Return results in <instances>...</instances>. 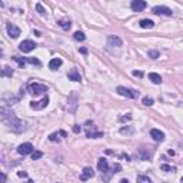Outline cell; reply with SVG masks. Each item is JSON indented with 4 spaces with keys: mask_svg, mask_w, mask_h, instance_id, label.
<instances>
[{
    "mask_svg": "<svg viewBox=\"0 0 183 183\" xmlns=\"http://www.w3.org/2000/svg\"><path fill=\"white\" fill-rule=\"evenodd\" d=\"M67 77H69V80L72 82H80L82 80V77H80V73L77 72V69H72L67 73Z\"/></svg>",
    "mask_w": 183,
    "mask_h": 183,
    "instance_id": "obj_15",
    "label": "cell"
},
{
    "mask_svg": "<svg viewBox=\"0 0 183 183\" xmlns=\"http://www.w3.org/2000/svg\"><path fill=\"white\" fill-rule=\"evenodd\" d=\"M153 99H152V97H149V96H146V97H143V104H145V106H152V104H153Z\"/></svg>",
    "mask_w": 183,
    "mask_h": 183,
    "instance_id": "obj_31",
    "label": "cell"
},
{
    "mask_svg": "<svg viewBox=\"0 0 183 183\" xmlns=\"http://www.w3.org/2000/svg\"><path fill=\"white\" fill-rule=\"evenodd\" d=\"M49 104V97H43L42 100H39V102H32L30 103V108L34 109V110H42V109H44L46 106Z\"/></svg>",
    "mask_w": 183,
    "mask_h": 183,
    "instance_id": "obj_5",
    "label": "cell"
},
{
    "mask_svg": "<svg viewBox=\"0 0 183 183\" xmlns=\"http://www.w3.org/2000/svg\"><path fill=\"white\" fill-rule=\"evenodd\" d=\"M36 10H37L39 14H42V16H44L46 14V10H44V7L40 3H36Z\"/></svg>",
    "mask_w": 183,
    "mask_h": 183,
    "instance_id": "obj_28",
    "label": "cell"
},
{
    "mask_svg": "<svg viewBox=\"0 0 183 183\" xmlns=\"http://www.w3.org/2000/svg\"><path fill=\"white\" fill-rule=\"evenodd\" d=\"M140 27H143V29H152V27L155 26V22L150 20V19H143V20H140Z\"/></svg>",
    "mask_w": 183,
    "mask_h": 183,
    "instance_id": "obj_20",
    "label": "cell"
},
{
    "mask_svg": "<svg viewBox=\"0 0 183 183\" xmlns=\"http://www.w3.org/2000/svg\"><path fill=\"white\" fill-rule=\"evenodd\" d=\"M149 57H152V59H157V57H160V53L157 52V50H149Z\"/></svg>",
    "mask_w": 183,
    "mask_h": 183,
    "instance_id": "obj_30",
    "label": "cell"
},
{
    "mask_svg": "<svg viewBox=\"0 0 183 183\" xmlns=\"http://www.w3.org/2000/svg\"><path fill=\"white\" fill-rule=\"evenodd\" d=\"M37 44L34 43V42H32V40H23L22 43L19 44V49H20V52H23V53H29V52L34 50Z\"/></svg>",
    "mask_w": 183,
    "mask_h": 183,
    "instance_id": "obj_3",
    "label": "cell"
},
{
    "mask_svg": "<svg viewBox=\"0 0 183 183\" xmlns=\"http://www.w3.org/2000/svg\"><path fill=\"white\" fill-rule=\"evenodd\" d=\"M97 169H99L102 173H106L109 170V163H108V160H106L104 157L99 159V162H97Z\"/></svg>",
    "mask_w": 183,
    "mask_h": 183,
    "instance_id": "obj_13",
    "label": "cell"
},
{
    "mask_svg": "<svg viewBox=\"0 0 183 183\" xmlns=\"http://www.w3.org/2000/svg\"><path fill=\"white\" fill-rule=\"evenodd\" d=\"M79 52H80V53H83V54H87V50L85 47H82V49H79Z\"/></svg>",
    "mask_w": 183,
    "mask_h": 183,
    "instance_id": "obj_40",
    "label": "cell"
},
{
    "mask_svg": "<svg viewBox=\"0 0 183 183\" xmlns=\"http://www.w3.org/2000/svg\"><path fill=\"white\" fill-rule=\"evenodd\" d=\"M26 183H34V182H33V180H27Z\"/></svg>",
    "mask_w": 183,
    "mask_h": 183,
    "instance_id": "obj_43",
    "label": "cell"
},
{
    "mask_svg": "<svg viewBox=\"0 0 183 183\" xmlns=\"http://www.w3.org/2000/svg\"><path fill=\"white\" fill-rule=\"evenodd\" d=\"M6 180H7V176H6L5 173L0 172V183H6Z\"/></svg>",
    "mask_w": 183,
    "mask_h": 183,
    "instance_id": "obj_36",
    "label": "cell"
},
{
    "mask_svg": "<svg viewBox=\"0 0 183 183\" xmlns=\"http://www.w3.org/2000/svg\"><path fill=\"white\" fill-rule=\"evenodd\" d=\"M119 183H129V180H127V179H122Z\"/></svg>",
    "mask_w": 183,
    "mask_h": 183,
    "instance_id": "obj_42",
    "label": "cell"
},
{
    "mask_svg": "<svg viewBox=\"0 0 183 183\" xmlns=\"http://www.w3.org/2000/svg\"><path fill=\"white\" fill-rule=\"evenodd\" d=\"M49 140L50 142H59V133H52V135L49 136Z\"/></svg>",
    "mask_w": 183,
    "mask_h": 183,
    "instance_id": "obj_34",
    "label": "cell"
},
{
    "mask_svg": "<svg viewBox=\"0 0 183 183\" xmlns=\"http://www.w3.org/2000/svg\"><path fill=\"white\" fill-rule=\"evenodd\" d=\"M59 26L62 27V29H65V30H69L70 26H72V23H70L69 20H59Z\"/></svg>",
    "mask_w": 183,
    "mask_h": 183,
    "instance_id": "obj_23",
    "label": "cell"
},
{
    "mask_svg": "<svg viewBox=\"0 0 183 183\" xmlns=\"http://www.w3.org/2000/svg\"><path fill=\"white\" fill-rule=\"evenodd\" d=\"M116 92H117L120 96L129 97V99H136V97H139V92L132 90V89H126V87H123V86H119L117 89H116Z\"/></svg>",
    "mask_w": 183,
    "mask_h": 183,
    "instance_id": "obj_2",
    "label": "cell"
},
{
    "mask_svg": "<svg viewBox=\"0 0 183 183\" xmlns=\"http://www.w3.org/2000/svg\"><path fill=\"white\" fill-rule=\"evenodd\" d=\"M14 116V113L11 112L10 109H6V108H0V119L2 120H7V119H10Z\"/></svg>",
    "mask_w": 183,
    "mask_h": 183,
    "instance_id": "obj_12",
    "label": "cell"
},
{
    "mask_svg": "<svg viewBox=\"0 0 183 183\" xmlns=\"http://www.w3.org/2000/svg\"><path fill=\"white\" fill-rule=\"evenodd\" d=\"M59 135H60V136H63V137H66V136H67V133H66L65 130H60V132H59Z\"/></svg>",
    "mask_w": 183,
    "mask_h": 183,
    "instance_id": "obj_41",
    "label": "cell"
},
{
    "mask_svg": "<svg viewBox=\"0 0 183 183\" xmlns=\"http://www.w3.org/2000/svg\"><path fill=\"white\" fill-rule=\"evenodd\" d=\"M29 90L32 92L33 95H40V93H44V92H47V86H44V85H40V83H32V85L29 86Z\"/></svg>",
    "mask_w": 183,
    "mask_h": 183,
    "instance_id": "obj_4",
    "label": "cell"
},
{
    "mask_svg": "<svg viewBox=\"0 0 183 183\" xmlns=\"http://www.w3.org/2000/svg\"><path fill=\"white\" fill-rule=\"evenodd\" d=\"M150 136L155 142H163V140H165V133L160 132V130H157V129H152L150 130Z\"/></svg>",
    "mask_w": 183,
    "mask_h": 183,
    "instance_id": "obj_11",
    "label": "cell"
},
{
    "mask_svg": "<svg viewBox=\"0 0 183 183\" xmlns=\"http://www.w3.org/2000/svg\"><path fill=\"white\" fill-rule=\"evenodd\" d=\"M62 63H63V62H62V59L56 57V59H52L50 62H49V67H50L52 70H57L60 66H62Z\"/></svg>",
    "mask_w": 183,
    "mask_h": 183,
    "instance_id": "obj_18",
    "label": "cell"
},
{
    "mask_svg": "<svg viewBox=\"0 0 183 183\" xmlns=\"http://www.w3.org/2000/svg\"><path fill=\"white\" fill-rule=\"evenodd\" d=\"M73 37H75V40H77V42H83V40L86 39V36H85L83 32H76L75 34H73Z\"/></svg>",
    "mask_w": 183,
    "mask_h": 183,
    "instance_id": "obj_22",
    "label": "cell"
},
{
    "mask_svg": "<svg viewBox=\"0 0 183 183\" xmlns=\"http://www.w3.org/2000/svg\"><path fill=\"white\" fill-rule=\"evenodd\" d=\"M146 2H143V0H133L132 2V5H130V7H132V10L133 11H142L146 9Z\"/></svg>",
    "mask_w": 183,
    "mask_h": 183,
    "instance_id": "obj_8",
    "label": "cell"
},
{
    "mask_svg": "<svg viewBox=\"0 0 183 183\" xmlns=\"http://www.w3.org/2000/svg\"><path fill=\"white\" fill-rule=\"evenodd\" d=\"M33 150H34V149H33V145H32V143H23V145H20L19 147H17V152H19L20 155H23V156H26V155H30Z\"/></svg>",
    "mask_w": 183,
    "mask_h": 183,
    "instance_id": "obj_7",
    "label": "cell"
},
{
    "mask_svg": "<svg viewBox=\"0 0 183 183\" xmlns=\"http://www.w3.org/2000/svg\"><path fill=\"white\" fill-rule=\"evenodd\" d=\"M108 44L109 46H113V47H119V46H122V40L117 36H109Z\"/></svg>",
    "mask_w": 183,
    "mask_h": 183,
    "instance_id": "obj_16",
    "label": "cell"
},
{
    "mask_svg": "<svg viewBox=\"0 0 183 183\" xmlns=\"http://www.w3.org/2000/svg\"><path fill=\"white\" fill-rule=\"evenodd\" d=\"M137 156H139L140 160H149L152 157V153L146 147H142V149H139V153H137Z\"/></svg>",
    "mask_w": 183,
    "mask_h": 183,
    "instance_id": "obj_14",
    "label": "cell"
},
{
    "mask_svg": "<svg viewBox=\"0 0 183 183\" xmlns=\"http://www.w3.org/2000/svg\"><path fill=\"white\" fill-rule=\"evenodd\" d=\"M149 80H152V83H155V85H160L162 77L157 73H149Z\"/></svg>",
    "mask_w": 183,
    "mask_h": 183,
    "instance_id": "obj_21",
    "label": "cell"
},
{
    "mask_svg": "<svg viewBox=\"0 0 183 183\" xmlns=\"http://www.w3.org/2000/svg\"><path fill=\"white\" fill-rule=\"evenodd\" d=\"M0 76L2 77H11L13 76V69H11L10 66H6L3 69L0 70Z\"/></svg>",
    "mask_w": 183,
    "mask_h": 183,
    "instance_id": "obj_19",
    "label": "cell"
},
{
    "mask_svg": "<svg viewBox=\"0 0 183 183\" xmlns=\"http://www.w3.org/2000/svg\"><path fill=\"white\" fill-rule=\"evenodd\" d=\"M160 169L163 172H173V170H175V167L167 166V165H160Z\"/></svg>",
    "mask_w": 183,
    "mask_h": 183,
    "instance_id": "obj_33",
    "label": "cell"
},
{
    "mask_svg": "<svg viewBox=\"0 0 183 183\" xmlns=\"http://www.w3.org/2000/svg\"><path fill=\"white\" fill-rule=\"evenodd\" d=\"M86 136L90 139H97V137H103V132H96L95 126L92 127V130H86Z\"/></svg>",
    "mask_w": 183,
    "mask_h": 183,
    "instance_id": "obj_17",
    "label": "cell"
},
{
    "mask_svg": "<svg viewBox=\"0 0 183 183\" xmlns=\"http://www.w3.org/2000/svg\"><path fill=\"white\" fill-rule=\"evenodd\" d=\"M17 175H19L20 178H26V176H27V173H26V172H19Z\"/></svg>",
    "mask_w": 183,
    "mask_h": 183,
    "instance_id": "obj_39",
    "label": "cell"
},
{
    "mask_svg": "<svg viewBox=\"0 0 183 183\" xmlns=\"http://www.w3.org/2000/svg\"><path fill=\"white\" fill-rule=\"evenodd\" d=\"M27 63H30V65H36V66H40L42 63H40V60L36 59V57H27L26 59Z\"/></svg>",
    "mask_w": 183,
    "mask_h": 183,
    "instance_id": "obj_25",
    "label": "cell"
},
{
    "mask_svg": "<svg viewBox=\"0 0 183 183\" xmlns=\"http://www.w3.org/2000/svg\"><path fill=\"white\" fill-rule=\"evenodd\" d=\"M42 156H43V153H42V152H39V150H33L32 152V159H33V160H37V159H40Z\"/></svg>",
    "mask_w": 183,
    "mask_h": 183,
    "instance_id": "obj_27",
    "label": "cell"
},
{
    "mask_svg": "<svg viewBox=\"0 0 183 183\" xmlns=\"http://www.w3.org/2000/svg\"><path fill=\"white\" fill-rule=\"evenodd\" d=\"M13 60H16L20 67H23V66L26 65V59H22V57H17V56H14V57H13Z\"/></svg>",
    "mask_w": 183,
    "mask_h": 183,
    "instance_id": "obj_32",
    "label": "cell"
},
{
    "mask_svg": "<svg viewBox=\"0 0 183 183\" xmlns=\"http://www.w3.org/2000/svg\"><path fill=\"white\" fill-rule=\"evenodd\" d=\"M153 13L155 14H165V16H172L173 14V11L169 7H166V6H155L153 7Z\"/></svg>",
    "mask_w": 183,
    "mask_h": 183,
    "instance_id": "obj_6",
    "label": "cell"
},
{
    "mask_svg": "<svg viewBox=\"0 0 183 183\" xmlns=\"http://www.w3.org/2000/svg\"><path fill=\"white\" fill-rule=\"evenodd\" d=\"M72 99H73V102L70 103V104H72V108H70V112H72V113H75L76 112V106H77V99H76V95L75 93H73V95H72Z\"/></svg>",
    "mask_w": 183,
    "mask_h": 183,
    "instance_id": "obj_24",
    "label": "cell"
},
{
    "mask_svg": "<svg viewBox=\"0 0 183 183\" xmlns=\"http://www.w3.org/2000/svg\"><path fill=\"white\" fill-rule=\"evenodd\" d=\"M137 183H152V180L147 176H137Z\"/></svg>",
    "mask_w": 183,
    "mask_h": 183,
    "instance_id": "obj_29",
    "label": "cell"
},
{
    "mask_svg": "<svg viewBox=\"0 0 183 183\" xmlns=\"http://www.w3.org/2000/svg\"><path fill=\"white\" fill-rule=\"evenodd\" d=\"M120 133L122 135H132L133 133V127H127V126L126 127H122L120 129Z\"/></svg>",
    "mask_w": 183,
    "mask_h": 183,
    "instance_id": "obj_26",
    "label": "cell"
},
{
    "mask_svg": "<svg viewBox=\"0 0 183 183\" xmlns=\"http://www.w3.org/2000/svg\"><path fill=\"white\" fill-rule=\"evenodd\" d=\"M80 130H82V127L79 124H75V126H73V132H75V133H80Z\"/></svg>",
    "mask_w": 183,
    "mask_h": 183,
    "instance_id": "obj_37",
    "label": "cell"
},
{
    "mask_svg": "<svg viewBox=\"0 0 183 183\" xmlns=\"http://www.w3.org/2000/svg\"><path fill=\"white\" fill-rule=\"evenodd\" d=\"M133 76H137V77H142V76H143V73H142V72H137V70H135V72H133Z\"/></svg>",
    "mask_w": 183,
    "mask_h": 183,
    "instance_id": "obj_38",
    "label": "cell"
},
{
    "mask_svg": "<svg viewBox=\"0 0 183 183\" xmlns=\"http://www.w3.org/2000/svg\"><path fill=\"white\" fill-rule=\"evenodd\" d=\"M120 170H122V166H120L119 163H116V165L113 166V172H114V173H119Z\"/></svg>",
    "mask_w": 183,
    "mask_h": 183,
    "instance_id": "obj_35",
    "label": "cell"
},
{
    "mask_svg": "<svg viewBox=\"0 0 183 183\" xmlns=\"http://www.w3.org/2000/svg\"><path fill=\"white\" fill-rule=\"evenodd\" d=\"M6 123H7V126H9L13 132H16V133H22L23 130L26 129V123H24L23 120H20V119H17L16 116L7 119Z\"/></svg>",
    "mask_w": 183,
    "mask_h": 183,
    "instance_id": "obj_1",
    "label": "cell"
},
{
    "mask_svg": "<svg viewBox=\"0 0 183 183\" xmlns=\"http://www.w3.org/2000/svg\"><path fill=\"white\" fill-rule=\"evenodd\" d=\"M93 176H95L93 169H92V167H85V169H83V172L80 173V180H82V182H86V180L92 179Z\"/></svg>",
    "mask_w": 183,
    "mask_h": 183,
    "instance_id": "obj_10",
    "label": "cell"
},
{
    "mask_svg": "<svg viewBox=\"0 0 183 183\" xmlns=\"http://www.w3.org/2000/svg\"><path fill=\"white\" fill-rule=\"evenodd\" d=\"M7 34H9L11 39H16L20 36V29L10 23V24H7Z\"/></svg>",
    "mask_w": 183,
    "mask_h": 183,
    "instance_id": "obj_9",
    "label": "cell"
}]
</instances>
